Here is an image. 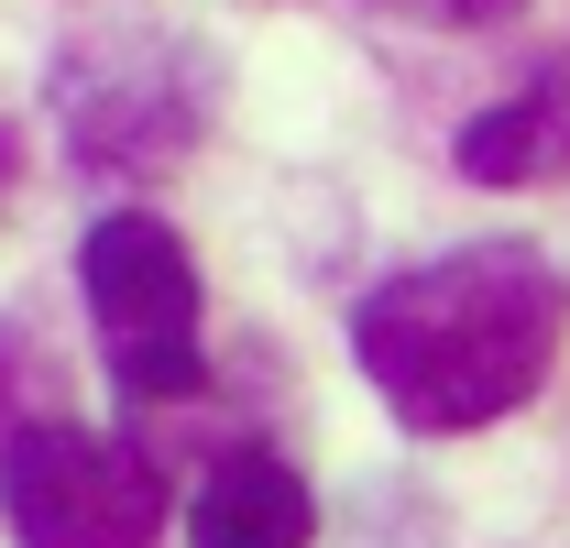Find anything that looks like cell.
<instances>
[{"instance_id":"6da1fadb","label":"cell","mask_w":570,"mask_h":548,"mask_svg":"<svg viewBox=\"0 0 570 548\" xmlns=\"http://www.w3.org/2000/svg\"><path fill=\"white\" fill-rule=\"evenodd\" d=\"M560 330H570L560 264L527 242H472L417 274H384L352 307V362L417 439H461V428L515 417L549 384Z\"/></svg>"},{"instance_id":"7a4b0ae2","label":"cell","mask_w":570,"mask_h":548,"mask_svg":"<svg viewBox=\"0 0 570 548\" xmlns=\"http://www.w3.org/2000/svg\"><path fill=\"white\" fill-rule=\"evenodd\" d=\"M77 285H88V330L110 351L121 395L142 407L198 395V264L154 208H99L77 242Z\"/></svg>"},{"instance_id":"3957f363","label":"cell","mask_w":570,"mask_h":548,"mask_svg":"<svg viewBox=\"0 0 570 548\" xmlns=\"http://www.w3.org/2000/svg\"><path fill=\"white\" fill-rule=\"evenodd\" d=\"M0 527L22 548H154L165 538V472L132 439L45 417V428L0 439Z\"/></svg>"},{"instance_id":"277c9868","label":"cell","mask_w":570,"mask_h":548,"mask_svg":"<svg viewBox=\"0 0 570 548\" xmlns=\"http://www.w3.org/2000/svg\"><path fill=\"white\" fill-rule=\"evenodd\" d=\"M307 538H318V505L285 450H230L187 505V548H307Z\"/></svg>"},{"instance_id":"5b68a950","label":"cell","mask_w":570,"mask_h":548,"mask_svg":"<svg viewBox=\"0 0 570 548\" xmlns=\"http://www.w3.org/2000/svg\"><path fill=\"white\" fill-rule=\"evenodd\" d=\"M461 176L483 187H538V176H570V56L538 88H515L504 110H483L461 133Z\"/></svg>"},{"instance_id":"8992f818","label":"cell","mask_w":570,"mask_h":548,"mask_svg":"<svg viewBox=\"0 0 570 548\" xmlns=\"http://www.w3.org/2000/svg\"><path fill=\"white\" fill-rule=\"evenodd\" d=\"M439 11H461V22H515L527 0H439Z\"/></svg>"}]
</instances>
